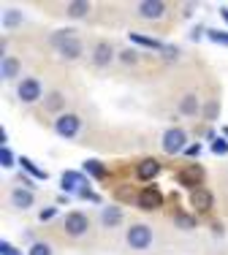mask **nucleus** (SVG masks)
<instances>
[{"label": "nucleus", "instance_id": "7ed1b4c3", "mask_svg": "<svg viewBox=\"0 0 228 255\" xmlns=\"http://www.w3.org/2000/svg\"><path fill=\"white\" fill-rule=\"evenodd\" d=\"M185 130L182 128H168L166 130V136H163V149H166L168 155H174V152H179V149L185 147Z\"/></svg>", "mask_w": 228, "mask_h": 255}, {"label": "nucleus", "instance_id": "4468645a", "mask_svg": "<svg viewBox=\"0 0 228 255\" xmlns=\"http://www.w3.org/2000/svg\"><path fill=\"white\" fill-rule=\"evenodd\" d=\"M57 49H60V55L66 57V60H76V57L81 55V44L76 41V38H71V41H66V44H60Z\"/></svg>", "mask_w": 228, "mask_h": 255}, {"label": "nucleus", "instance_id": "2eb2a0df", "mask_svg": "<svg viewBox=\"0 0 228 255\" xmlns=\"http://www.w3.org/2000/svg\"><path fill=\"white\" fill-rule=\"evenodd\" d=\"M122 220V212H120V206H106L103 209V214H101V223L106 225V228H114L117 223Z\"/></svg>", "mask_w": 228, "mask_h": 255}, {"label": "nucleus", "instance_id": "c9c22d12", "mask_svg": "<svg viewBox=\"0 0 228 255\" xmlns=\"http://www.w3.org/2000/svg\"><path fill=\"white\" fill-rule=\"evenodd\" d=\"M223 133H226V136H228V128H223Z\"/></svg>", "mask_w": 228, "mask_h": 255}, {"label": "nucleus", "instance_id": "2f4dec72", "mask_svg": "<svg viewBox=\"0 0 228 255\" xmlns=\"http://www.w3.org/2000/svg\"><path fill=\"white\" fill-rule=\"evenodd\" d=\"M0 255H19V253H16L8 242H0Z\"/></svg>", "mask_w": 228, "mask_h": 255}, {"label": "nucleus", "instance_id": "f03ea898", "mask_svg": "<svg viewBox=\"0 0 228 255\" xmlns=\"http://www.w3.org/2000/svg\"><path fill=\"white\" fill-rule=\"evenodd\" d=\"M177 179H179V185H185V188H193V190H198V185L204 182V169L201 166H185L182 171L177 174Z\"/></svg>", "mask_w": 228, "mask_h": 255}, {"label": "nucleus", "instance_id": "c756f323", "mask_svg": "<svg viewBox=\"0 0 228 255\" xmlns=\"http://www.w3.org/2000/svg\"><path fill=\"white\" fill-rule=\"evenodd\" d=\"M212 152L215 155H228V141H220V138L212 141Z\"/></svg>", "mask_w": 228, "mask_h": 255}, {"label": "nucleus", "instance_id": "ddd939ff", "mask_svg": "<svg viewBox=\"0 0 228 255\" xmlns=\"http://www.w3.org/2000/svg\"><path fill=\"white\" fill-rule=\"evenodd\" d=\"M114 198L125 201V204H139V193L131 188V185H120V188L114 190Z\"/></svg>", "mask_w": 228, "mask_h": 255}, {"label": "nucleus", "instance_id": "9b49d317", "mask_svg": "<svg viewBox=\"0 0 228 255\" xmlns=\"http://www.w3.org/2000/svg\"><path fill=\"white\" fill-rule=\"evenodd\" d=\"M112 57H114V49H112V44H98L95 46V52H92V63H95V65H109V63H112Z\"/></svg>", "mask_w": 228, "mask_h": 255}, {"label": "nucleus", "instance_id": "a211bd4d", "mask_svg": "<svg viewBox=\"0 0 228 255\" xmlns=\"http://www.w3.org/2000/svg\"><path fill=\"white\" fill-rule=\"evenodd\" d=\"M131 41L139 44V46H150V49H163L160 41H155V38H147V36H139V33H131Z\"/></svg>", "mask_w": 228, "mask_h": 255}, {"label": "nucleus", "instance_id": "bb28decb", "mask_svg": "<svg viewBox=\"0 0 228 255\" xmlns=\"http://www.w3.org/2000/svg\"><path fill=\"white\" fill-rule=\"evenodd\" d=\"M30 255H52V247L44 245V242H36V245L30 247Z\"/></svg>", "mask_w": 228, "mask_h": 255}, {"label": "nucleus", "instance_id": "72a5a7b5", "mask_svg": "<svg viewBox=\"0 0 228 255\" xmlns=\"http://www.w3.org/2000/svg\"><path fill=\"white\" fill-rule=\"evenodd\" d=\"M122 60H125V63H133V60H136V55H133V52H122Z\"/></svg>", "mask_w": 228, "mask_h": 255}, {"label": "nucleus", "instance_id": "6ab92c4d", "mask_svg": "<svg viewBox=\"0 0 228 255\" xmlns=\"http://www.w3.org/2000/svg\"><path fill=\"white\" fill-rule=\"evenodd\" d=\"M179 109H182V114H196V109H198L196 95H193V92H188V95L182 98V103H179Z\"/></svg>", "mask_w": 228, "mask_h": 255}, {"label": "nucleus", "instance_id": "dca6fc26", "mask_svg": "<svg viewBox=\"0 0 228 255\" xmlns=\"http://www.w3.org/2000/svg\"><path fill=\"white\" fill-rule=\"evenodd\" d=\"M11 201H14V206H19V209H27V206L33 204V190H14V193H11Z\"/></svg>", "mask_w": 228, "mask_h": 255}, {"label": "nucleus", "instance_id": "f257e3e1", "mask_svg": "<svg viewBox=\"0 0 228 255\" xmlns=\"http://www.w3.org/2000/svg\"><path fill=\"white\" fill-rule=\"evenodd\" d=\"M152 242V231L147 225H131V231H128V247H133V250H147Z\"/></svg>", "mask_w": 228, "mask_h": 255}, {"label": "nucleus", "instance_id": "20e7f679", "mask_svg": "<svg viewBox=\"0 0 228 255\" xmlns=\"http://www.w3.org/2000/svg\"><path fill=\"white\" fill-rule=\"evenodd\" d=\"M79 117L76 114H60L57 117V123H55V130L60 133V136H66V138H74L76 133H79Z\"/></svg>", "mask_w": 228, "mask_h": 255}, {"label": "nucleus", "instance_id": "6e6552de", "mask_svg": "<svg viewBox=\"0 0 228 255\" xmlns=\"http://www.w3.org/2000/svg\"><path fill=\"white\" fill-rule=\"evenodd\" d=\"M84 185L87 182H84L81 174H76V171H66V174H63V190H66V193H71V190H74V193L79 195L81 190H87Z\"/></svg>", "mask_w": 228, "mask_h": 255}, {"label": "nucleus", "instance_id": "c85d7f7f", "mask_svg": "<svg viewBox=\"0 0 228 255\" xmlns=\"http://www.w3.org/2000/svg\"><path fill=\"white\" fill-rule=\"evenodd\" d=\"M0 163H3V169H8V166H14V155H11V149H0Z\"/></svg>", "mask_w": 228, "mask_h": 255}, {"label": "nucleus", "instance_id": "aec40b11", "mask_svg": "<svg viewBox=\"0 0 228 255\" xmlns=\"http://www.w3.org/2000/svg\"><path fill=\"white\" fill-rule=\"evenodd\" d=\"M87 11H90V3H84V0H76V3H68V14H71V16H84Z\"/></svg>", "mask_w": 228, "mask_h": 255}, {"label": "nucleus", "instance_id": "39448f33", "mask_svg": "<svg viewBox=\"0 0 228 255\" xmlns=\"http://www.w3.org/2000/svg\"><path fill=\"white\" fill-rule=\"evenodd\" d=\"M16 95H19V101H25V103H36L38 98H41V84H38V79H22Z\"/></svg>", "mask_w": 228, "mask_h": 255}, {"label": "nucleus", "instance_id": "7c9ffc66", "mask_svg": "<svg viewBox=\"0 0 228 255\" xmlns=\"http://www.w3.org/2000/svg\"><path fill=\"white\" fill-rule=\"evenodd\" d=\"M209 38L218 44H226L228 46V33H220V30H209Z\"/></svg>", "mask_w": 228, "mask_h": 255}, {"label": "nucleus", "instance_id": "4be33fe9", "mask_svg": "<svg viewBox=\"0 0 228 255\" xmlns=\"http://www.w3.org/2000/svg\"><path fill=\"white\" fill-rule=\"evenodd\" d=\"M44 103H46V109H49V112H57V109L63 106V95H60V92H49Z\"/></svg>", "mask_w": 228, "mask_h": 255}, {"label": "nucleus", "instance_id": "9d476101", "mask_svg": "<svg viewBox=\"0 0 228 255\" xmlns=\"http://www.w3.org/2000/svg\"><path fill=\"white\" fill-rule=\"evenodd\" d=\"M157 171H160V163L157 160H152V158H144V160H139V166H136V174H139V179H152V177H157Z\"/></svg>", "mask_w": 228, "mask_h": 255}, {"label": "nucleus", "instance_id": "b1692460", "mask_svg": "<svg viewBox=\"0 0 228 255\" xmlns=\"http://www.w3.org/2000/svg\"><path fill=\"white\" fill-rule=\"evenodd\" d=\"M218 112H220V103L218 101L204 103V117H207V120H218Z\"/></svg>", "mask_w": 228, "mask_h": 255}, {"label": "nucleus", "instance_id": "412c9836", "mask_svg": "<svg viewBox=\"0 0 228 255\" xmlns=\"http://www.w3.org/2000/svg\"><path fill=\"white\" fill-rule=\"evenodd\" d=\"M71 38H76V36H74V30H57L55 36L49 38V41H52V46H60V44L71 41Z\"/></svg>", "mask_w": 228, "mask_h": 255}, {"label": "nucleus", "instance_id": "473e14b6", "mask_svg": "<svg viewBox=\"0 0 228 255\" xmlns=\"http://www.w3.org/2000/svg\"><path fill=\"white\" fill-rule=\"evenodd\" d=\"M52 217H55V206H49V209L41 212V220H52Z\"/></svg>", "mask_w": 228, "mask_h": 255}, {"label": "nucleus", "instance_id": "0eeeda50", "mask_svg": "<svg viewBox=\"0 0 228 255\" xmlns=\"http://www.w3.org/2000/svg\"><path fill=\"white\" fill-rule=\"evenodd\" d=\"M66 231H68L71 236H81V234L87 231V217H84L81 212H71V214L66 217Z\"/></svg>", "mask_w": 228, "mask_h": 255}, {"label": "nucleus", "instance_id": "cd10ccee", "mask_svg": "<svg viewBox=\"0 0 228 255\" xmlns=\"http://www.w3.org/2000/svg\"><path fill=\"white\" fill-rule=\"evenodd\" d=\"M177 225H179V228H188V231H190L196 223H193L190 214H182V212H179V214H177Z\"/></svg>", "mask_w": 228, "mask_h": 255}, {"label": "nucleus", "instance_id": "f704fd0d", "mask_svg": "<svg viewBox=\"0 0 228 255\" xmlns=\"http://www.w3.org/2000/svg\"><path fill=\"white\" fill-rule=\"evenodd\" d=\"M220 16H223V19L228 22V8H220Z\"/></svg>", "mask_w": 228, "mask_h": 255}, {"label": "nucleus", "instance_id": "a878e982", "mask_svg": "<svg viewBox=\"0 0 228 255\" xmlns=\"http://www.w3.org/2000/svg\"><path fill=\"white\" fill-rule=\"evenodd\" d=\"M19 19H22L19 11H8V14L3 16V25H5V27H14V25H19Z\"/></svg>", "mask_w": 228, "mask_h": 255}, {"label": "nucleus", "instance_id": "423d86ee", "mask_svg": "<svg viewBox=\"0 0 228 255\" xmlns=\"http://www.w3.org/2000/svg\"><path fill=\"white\" fill-rule=\"evenodd\" d=\"M139 14L147 16V19H160L166 14V3H160V0H142L139 3Z\"/></svg>", "mask_w": 228, "mask_h": 255}, {"label": "nucleus", "instance_id": "393cba45", "mask_svg": "<svg viewBox=\"0 0 228 255\" xmlns=\"http://www.w3.org/2000/svg\"><path fill=\"white\" fill-rule=\"evenodd\" d=\"M22 169H25L27 174H33V177H38V179H44V177H46L44 171H41V169H36V166L30 163V158H22Z\"/></svg>", "mask_w": 228, "mask_h": 255}, {"label": "nucleus", "instance_id": "f8f14e48", "mask_svg": "<svg viewBox=\"0 0 228 255\" xmlns=\"http://www.w3.org/2000/svg\"><path fill=\"white\" fill-rule=\"evenodd\" d=\"M190 204L196 206L198 212H207L209 206H212V193H209V190H204V188L193 190V195H190Z\"/></svg>", "mask_w": 228, "mask_h": 255}, {"label": "nucleus", "instance_id": "1a4fd4ad", "mask_svg": "<svg viewBox=\"0 0 228 255\" xmlns=\"http://www.w3.org/2000/svg\"><path fill=\"white\" fill-rule=\"evenodd\" d=\"M160 201H163L160 190H157V188H147V190L139 193V204L136 206H142V209H155V206H160Z\"/></svg>", "mask_w": 228, "mask_h": 255}, {"label": "nucleus", "instance_id": "f3484780", "mask_svg": "<svg viewBox=\"0 0 228 255\" xmlns=\"http://www.w3.org/2000/svg\"><path fill=\"white\" fill-rule=\"evenodd\" d=\"M0 71H3V79H14L16 71H19V63H16L14 57H3V65H0Z\"/></svg>", "mask_w": 228, "mask_h": 255}, {"label": "nucleus", "instance_id": "5701e85b", "mask_svg": "<svg viewBox=\"0 0 228 255\" xmlns=\"http://www.w3.org/2000/svg\"><path fill=\"white\" fill-rule=\"evenodd\" d=\"M84 171L92 174V177H103V174H106V171H103V166H101V160H87Z\"/></svg>", "mask_w": 228, "mask_h": 255}]
</instances>
